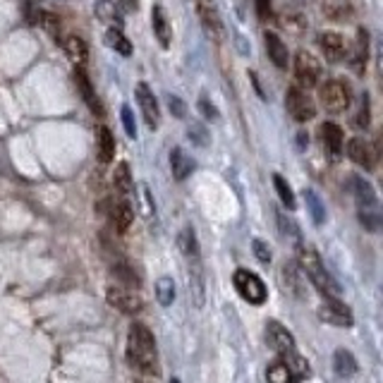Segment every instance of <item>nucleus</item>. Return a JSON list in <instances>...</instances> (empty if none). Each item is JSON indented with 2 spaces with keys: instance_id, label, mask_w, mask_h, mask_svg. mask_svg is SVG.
<instances>
[{
  "instance_id": "nucleus-23",
  "label": "nucleus",
  "mask_w": 383,
  "mask_h": 383,
  "mask_svg": "<svg viewBox=\"0 0 383 383\" xmlns=\"http://www.w3.org/2000/svg\"><path fill=\"white\" fill-rule=\"evenodd\" d=\"M106 43H108L115 53H120L122 58L132 55V43H129V38L122 34V29H117V27H110V29L106 31Z\"/></svg>"
},
{
  "instance_id": "nucleus-9",
  "label": "nucleus",
  "mask_w": 383,
  "mask_h": 383,
  "mask_svg": "<svg viewBox=\"0 0 383 383\" xmlns=\"http://www.w3.org/2000/svg\"><path fill=\"white\" fill-rule=\"evenodd\" d=\"M134 94H137V103H139V108H142L146 125H149L151 132H156L161 125V110H159V101H156V96H154V89H151L146 82H139L137 87H134Z\"/></svg>"
},
{
  "instance_id": "nucleus-35",
  "label": "nucleus",
  "mask_w": 383,
  "mask_h": 383,
  "mask_svg": "<svg viewBox=\"0 0 383 383\" xmlns=\"http://www.w3.org/2000/svg\"><path fill=\"white\" fill-rule=\"evenodd\" d=\"M36 24L41 27V29L46 31L48 36H53V38L60 36V22H58V17L50 15L48 10H38V13H36Z\"/></svg>"
},
{
  "instance_id": "nucleus-40",
  "label": "nucleus",
  "mask_w": 383,
  "mask_h": 383,
  "mask_svg": "<svg viewBox=\"0 0 383 383\" xmlns=\"http://www.w3.org/2000/svg\"><path fill=\"white\" fill-rule=\"evenodd\" d=\"M166 101H168V108H171V113H173L175 117H185V115H187V106H185V101H182V99H178V96L168 94V96H166Z\"/></svg>"
},
{
  "instance_id": "nucleus-16",
  "label": "nucleus",
  "mask_w": 383,
  "mask_h": 383,
  "mask_svg": "<svg viewBox=\"0 0 383 383\" xmlns=\"http://www.w3.org/2000/svg\"><path fill=\"white\" fill-rule=\"evenodd\" d=\"M151 27H154V36L159 38L161 48H171L173 27H171V22H168V17H166V10H163L161 5H156V8L151 10Z\"/></svg>"
},
{
  "instance_id": "nucleus-12",
  "label": "nucleus",
  "mask_w": 383,
  "mask_h": 383,
  "mask_svg": "<svg viewBox=\"0 0 383 383\" xmlns=\"http://www.w3.org/2000/svg\"><path fill=\"white\" fill-rule=\"evenodd\" d=\"M347 156H350L352 163L362 166L364 171H374L376 168V154H374V146H371L367 139L362 137H352L345 146Z\"/></svg>"
},
{
  "instance_id": "nucleus-3",
  "label": "nucleus",
  "mask_w": 383,
  "mask_h": 383,
  "mask_svg": "<svg viewBox=\"0 0 383 383\" xmlns=\"http://www.w3.org/2000/svg\"><path fill=\"white\" fill-rule=\"evenodd\" d=\"M352 182H354L352 192H354V201H357L359 223H362V228H367L369 233H379L381 211H379V194H376L374 185L362 178H354Z\"/></svg>"
},
{
  "instance_id": "nucleus-7",
  "label": "nucleus",
  "mask_w": 383,
  "mask_h": 383,
  "mask_svg": "<svg viewBox=\"0 0 383 383\" xmlns=\"http://www.w3.org/2000/svg\"><path fill=\"white\" fill-rule=\"evenodd\" d=\"M285 108L290 113L292 120L297 122H309L314 115H317V108H314L312 99L302 92L300 87H290L285 94Z\"/></svg>"
},
{
  "instance_id": "nucleus-39",
  "label": "nucleus",
  "mask_w": 383,
  "mask_h": 383,
  "mask_svg": "<svg viewBox=\"0 0 383 383\" xmlns=\"http://www.w3.org/2000/svg\"><path fill=\"white\" fill-rule=\"evenodd\" d=\"M371 125V110H369V94L362 96V110L357 115V127L359 129H367Z\"/></svg>"
},
{
  "instance_id": "nucleus-26",
  "label": "nucleus",
  "mask_w": 383,
  "mask_h": 383,
  "mask_svg": "<svg viewBox=\"0 0 383 383\" xmlns=\"http://www.w3.org/2000/svg\"><path fill=\"white\" fill-rule=\"evenodd\" d=\"M75 77H77V84H80V92H82V96H84V101L89 103V108H92V113H96V115H101V113H103V108H101V101L96 99V94H94V89H92V82H89V77L84 75L82 67H77Z\"/></svg>"
},
{
  "instance_id": "nucleus-25",
  "label": "nucleus",
  "mask_w": 383,
  "mask_h": 383,
  "mask_svg": "<svg viewBox=\"0 0 383 383\" xmlns=\"http://www.w3.org/2000/svg\"><path fill=\"white\" fill-rule=\"evenodd\" d=\"M113 187L120 196H129V192L134 187V180H132V171H129L127 163H120L113 173Z\"/></svg>"
},
{
  "instance_id": "nucleus-11",
  "label": "nucleus",
  "mask_w": 383,
  "mask_h": 383,
  "mask_svg": "<svg viewBox=\"0 0 383 383\" xmlns=\"http://www.w3.org/2000/svg\"><path fill=\"white\" fill-rule=\"evenodd\" d=\"M196 15L213 41H223V20L213 0H196Z\"/></svg>"
},
{
  "instance_id": "nucleus-21",
  "label": "nucleus",
  "mask_w": 383,
  "mask_h": 383,
  "mask_svg": "<svg viewBox=\"0 0 383 383\" xmlns=\"http://www.w3.org/2000/svg\"><path fill=\"white\" fill-rule=\"evenodd\" d=\"M63 46H65L67 58L75 63V67H84L89 63V46L82 36H67Z\"/></svg>"
},
{
  "instance_id": "nucleus-43",
  "label": "nucleus",
  "mask_w": 383,
  "mask_h": 383,
  "mask_svg": "<svg viewBox=\"0 0 383 383\" xmlns=\"http://www.w3.org/2000/svg\"><path fill=\"white\" fill-rule=\"evenodd\" d=\"M199 110H201V115H204L206 120H213V122L218 120V110H216V106H213L211 101L206 99V96H201V99H199Z\"/></svg>"
},
{
  "instance_id": "nucleus-34",
  "label": "nucleus",
  "mask_w": 383,
  "mask_h": 383,
  "mask_svg": "<svg viewBox=\"0 0 383 383\" xmlns=\"http://www.w3.org/2000/svg\"><path fill=\"white\" fill-rule=\"evenodd\" d=\"M266 379L268 383H292L295 379H292L290 369L285 367L283 359H275V362H271V367L266 369Z\"/></svg>"
},
{
  "instance_id": "nucleus-15",
  "label": "nucleus",
  "mask_w": 383,
  "mask_h": 383,
  "mask_svg": "<svg viewBox=\"0 0 383 383\" xmlns=\"http://www.w3.org/2000/svg\"><path fill=\"white\" fill-rule=\"evenodd\" d=\"M319 46L324 50L326 60H331V63H338V60L345 58L347 48H345V41H342V36L338 31H324L319 36Z\"/></svg>"
},
{
  "instance_id": "nucleus-13",
  "label": "nucleus",
  "mask_w": 383,
  "mask_h": 383,
  "mask_svg": "<svg viewBox=\"0 0 383 383\" xmlns=\"http://www.w3.org/2000/svg\"><path fill=\"white\" fill-rule=\"evenodd\" d=\"M266 342L268 347L278 354L295 350V338H292L290 331H287L283 324H278V321H268L266 324Z\"/></svg>"
},
{
  "instance_id": "nucleus-46",
  "label": "nucleus",
  "mask_w": 383,
  "mask_h": 383,
  "mask_svg": "<svg viewBox=\"0 0 383 383\" xmlns=\"http://www.w3.org/2000/svg\"><path fill=\"white\" fill-rule=\"evenodd\" d=\"M171 383H180V381L178 379H171Z\"/></svg>"
},
{
  "instance_id": "nucleus-38",
  "label": "nucleus",
  "mask_w": 383,
  "mask_h": 383,
  "mask_svg": "<svg viewBox=\"0 0 383 383\" xmlns=\"http://www.w3.org/2000/svg\"><path fill=\"white\" fill-rule=\"evenodd\" d=\"M187 137L194 144H199V146H206L208 144V132H206V127L199 125V122H194V125L187 127Z\"/></svg>"
},
{
  "instance_id": "nucleus-14",
  "label": "nucleus",
  "mask_w": 383,
  "mask_h": 383,
  "mask_svg": "<svg viewBox=\"0 0 383 383\" xmlns=\"http://www.w3.org/2000/svg\"><path fill=\"white\" fill-rule=\"evenodd\" d=\"M108 221L113 223V228H115L117 233H125L129 225H132L134 208H132V204H129L127 196H120V199L110 201L108 204Z\"/></svg>"
},
{
  "instance_id": "nucleus-6",
  "label": "nucleus",
  "mask_w": 383,
  "mask_h": 383,
  "mask_svg": "<svg viewBox=\"0 0 383 383\" xmlns=\"http://www.w3.org/2000/svg\"><path fill=\"white\" fill-rule=\"evenodd\" d=\"M295 77L300 89H317L321 82V63L307 50L295 55Z\"/></svg>"
},
{
  "instance_id": "nucleus-4",
  "label": "nucleus",
  "mask_w": 383,
  "mask_h": 383,
  "mask_svg": "<svg viewBox=\"0 0 383 383\" xmlns=\"http://www.w3.org/2000/svg\"><path fill=\"white\" fill-rule=\"evenodd\" d=\"M233 285L242 300L254 304V307H261V304L268 300V287L254 271L238 268V271L233 273Z\"/></svg>"
},
{
  "instance_id": "nucleus-8",
  "label": "nucleus",
  "mask_w": 383,
  "mask_h": 383,
  "mask_svg": "<svg viewBox=\"0 0 383 383\" xmlns=\"http://www.w3.org/2000/svg\"><path fill=\"white\" fill-rule=\"evenodd\" d=\"M106 297H108L110 307H115L117 312H122V314H139L144 307L142 297H139L132 287L110 285L108 290H106Z\"/></svg>"
},
{
  "instance_id": "nucleus-17",
  "label": "nucleus",
  "mask_w": 383,
  "mask_h": 383,
  "mask_svg": "<svg viewBox=\"0 0 383 383\" xmlns=\"http://www.w3.org/2000/svg\"><path fill=\"white\" fill-rule=\"evenodd\" d=\"M263 43H266V53L271 58V63L278 67V70H287L290 65V55H287V46L275 36L273 31H266L263 34Z\"/></svg>"
},
{
  "instance_id": "nucleus-20",
  "label": "nucleus",
  "mask_w": 383,
  "mask_h": 383,
  "mask_svg": "<svg viewBox=\"0 0 383 383\" xmlns=\"http://www.w3.org/2000/svg\"><path fill=\"white\" fill-rule=\"evenodd\" d=\"M171 171H173V178H175L178 182L187 180L192 173H194V161H192L180 146H175V149L171 151Z\"/></svg>"
},
{
  "instance_id": "nucleus-32",
  "label": "nucleus",
  "mask_w": 383,
  "mask_h": 383,
  "mask_svg": "<svg viewBox=\"0 0 383 383\" xmlns=\"http://www.w3.org/2000/svg\"><path fill=\"white\" fill-rule=\"evenodd\" d=\"M283 280H285V287L292 292L295 297H304V290H302V278H300V271H297L295 263H285L283 266Z\"/></svg>"
},
{
  "instance_id": "nucleus-10",
  "label": "nucleus",
  "mask_w": 383,
  "mask_h": 383,
  "mask_svg": "<svg viewBox=\"0 0 383 383\" xmlns=\"http://www.w3.org/2000/svg\"><path fill=\"white\" fill-rule=\"evenodd\" d=\"M319 319L331 326H338V328H350L354 321L347 304L340 302L338 297H326V302L319 307Z\"/></svg>"
},
{
  "instance_id": "nucleus-5",
  "label": "nucleus",
  "mask_w": 383,
  "mask_h": 383,
  "mask_svg": "<svg viewBox=\"0 0 383 383\" xmlns=\"http://www.w3.org/2000/svg\"><path fill=\"white\" fill-rule=\"evenodd\" d=\"M352 92L345 82L340 80H326L319 84V103L328 113H342L350 108Z\"/></svg>"
},
{
  "instance_id": "nucleus-47",
  "label": "nucleus",
  "mask_w": 383,
  "mask_h": 383,
  "mask_svg": "<svg viewBox=\"0 0 383 383\" xmlns=\"http://www.w3.org/2000/svg\"><path fill=\"white\" fill-rule=\"evenodd\" d=\"M137 383H144V381H137Z\"/></svg>"
},
{
  "instance_id": "nucleus-42",
  "label": "nucleus",
  "mask_w": 383,
  "mask_h": 383,
  "mask_svg": "<svg viewBox=\"0 0 383 383\" xmlns=\"http://www.w3.org/2000/svg\"><path fill=\"white\" fill-rule=\"evenodd\" d=\"M122 125H125V132L129 139H137V125H134L132 110H129L127 106H122Z\"/></svg>"
},
{
  "instance_id": "nucleus-19",
  "label": "nucleus",
  "mask_w": 383,
  "mask_h": 383,
  "mask_svg": "<svg viewBox=\"0 0 383 383\" xmlns=\"http://www.w3.org/2000/svg\"><path fill=\"white\" fill-rule=\"evenodd\" d=\"M94 13L101 22L110 27L122 29V10H120V0H96Z\"/></svg>"
},
{
  "instance_id": "nucleus-24",
  "label": "nucleus",
  "mask_w": 383,
  "mask_h": 383,
  "mask_svg": "<svg viewBox=\"0 0 383 383\" xmlns=\"http://www.w3.org/2000/svg\"><path fill=\"white\" fill-rule=\"evenodd\" d=\"M115 159V137L110 134L108 127H101L99 129V161L103 166H108Z\"/></svg>"
},
{
  "instance_id": "nucleus-36",
  "label": "nucleus",
  "mask_w": 383,
  "mask_h": 383,
  "mask_svg": "<svg viewBox=\"0 0 383 383\" xmlns=\"http://www.w3.org/2000/svg\"><path fill=\"white\" fill-rule=\"evenodd\" d=\"M367 46H369V34L367 29H359L357 34V60H354V72L362 75L364 63H367Z\"/></svg>"
},
{
  "instance_id": "nucleus-2",
  "label": "nucleus",
  "mask_w": 383,
  "mask_h": 383,
  "mask_svg": "<svg viewBox=\"0 0 383 383\" xmlns=\"http://www.w3.org/2000/svg\"><path fill=\"white\" fill-rule=\"evenodd\" d=\"M300 268L302 273L312 280V285L317 287L321 295L326 297H338L340 295V285L335 283V278L326 271L324 261L312 247H300Z\"/></svg>"
},
{
  "instance_id": "nucleus-44",
  "label": "nucleus",
  "mask_w": 383,
  "mask_h": 383,
  "mask_svg": "<svg viewBox=\"0 0 383 383\" xmlns=\"http://www.w3.org/2000/svg\"><path fill=\"white\" fill-rule=\"evenodd\" d=\"M256 15L261 20H268L271 17V0H256Z\"/></svg>"
},
{
  "instance_id": "nucleus-45",
  "label": "nucleus",
  "mask_w": 383,
  "mask_h": 383,
  "mask_svg": "<svg viewBox=\"0 0 383 383\" xmlns=\"http://www.w3.org/2000/svg\"><path fill=\"white\" fill-rule=\"evenodd\" d=\"M127 10H139V0H120Z\"/></svg>"
},
{
  "instance_id": "nucleus-22",
  "label": "nucleus",
  "mask_w": 383,
  "mask_h": 383,
  "mask_svg": "<svg viewBox=\"0 0 383 383\" xmlns=\"http://www.w3.org/2000/svg\"><path fill=\"white\" fill-rule=\"evenodd\" d=\"M333 369L340 379H347V376H352L354 371H357V359H354V354L350 350L338 347L333 352Z\"/></svg>"
},
{
  "instance_id": "nucleus-29",
  "label": "nucleus",
  "mask_w": 383,
  "mask_h": 383,
  "mask_svg": "<svg viewBox=\"0 0 383 383\" xmlns=\"http://www.w3.org/2000/svg\"><path fill=\"white\" fill-rule=\"evenodd\" d=\"M113 275H115L120 283H125V287H139V285H142V278H139V273L134 271V268L129 266L127 261H115V263H113Z\"/></svg>"
},
{
  "instance_id": "nucleus-31",
  "label": "nucleus",
  "mask_w": 383,
  "mask_h": 383,
  "mask_svg": "<svg viewBox=\"0 0 383 383\" xmlns=\"http://www.w3.org/2000/svg\"><path fill=\"white\" fill-rule=\"evenodd\" d=\"M156 300H159L161 307H171L175 302V283H173V278H168V275L159 278V283H156Z\"/></svg>"
},
{
  "instance_id": "nucleus-27",
  "label": "nucleus",
  "mask_w": 383,
  "mask_h": 383,
  "mask_svg": "<svg viewBox=\"0 0 383 383\" xmlns=\"http://www.w3.org/2000/svg\"><path fill=\"white\" fill-rule=\"evenodd\" d=\"M178 247L187 259H199V242H196V233L194 228H182L178 235Z\"/></svg>"
},
{
  "instance_id": "nucleus-1",
  "label": "nucleus",
  "mask_w": 383,
  "mask_h": 383,
  "mask_svg": "<svg viewBox=\"0 0 383 383\" xmlns=\"http://www.w3.org/2000/svg\"><path fill=\"white\" fill-rule=\"evenodd\" d=\"M127 362L132 369L151 376L159 371V352H156V338L144 324H132L127 333Z\"/></svg>"
},
{
  "instance_id": "nucleus-30",
  "label": "nucleus",
  "mask_w": 383,
  "mask_h": 383,
  "mask_svg": "<svg viewBox=\"0 0 383 383\" xmlns=\"http://www.w3.org/2000/svg\"><path fill=\"white\" fill-rule=\"evenodd\" d=\"M304 201H307V208H309V213H312V221L317 225H324L326 206H324V201H321V196L314 189H304Z\"/></svg>"
},
{
  "instance_id": "nucleus-28",
  "label": "nucleus",
  "mask_w": 383,
  "mask_h": 383,
  "mask_svg": "<svg viewBox=\"0 0 383 383\" xmlns=\"http://www.w3.org/2000/svg\"><path fill=\"white\" fill-rule=\"evenodd\" d=\"M283 362H285V367L290 369V374H292V379H295V381H300V379H304V376H309V362L302 357V354H297L295 350L285 352L283 354Z\"/></svg>"
},
{
  "instance_id": "nucleus-41",
  "label": "nucleus",
  "mask_w": 383,
  "mask_h": 383,
  "mask_svg": "<svg viewBox=\"0 0 383 383\" xmlns=\"http://www.w3.org/2000/svg\"><path fill=\"white\" fill-rule=\"evenodd\" d=\"M252 247H254V256L259 259V261H261V263L271 261V247H268L266 242L256 238L254 242H252Z\"/></svg>"
},
{
  "instance_id": "nucleus-33",
  "label": "nucleus",
  "mask_w": 383,
  "mask_h": 383,
  "mask_svg": "<svg viewBox=\"0 0 383 383\" xmlns=\"http://www.w3.org/2000/svg\"><path fill=\"white\" fill-rule=\"evenodd\" d=\"M273 187H275V192H278L280 201H283V204L292 211V208L297 206V201H295V192H292V187L287 185V180L283 175H278V173H273Z\"/></svg>"
},
{
  "instance_id": "nucleus-18",
  "label": "nucleus",
  "mask_w": 383,
  "mask_h": 383,
  "mask_svg": "<svg viewBox=\"0 0 383 383\" xmlns=\"http://www.w3.org/2000/svg\"><path fill=\"white\" fill-rule=\"evenodd\" d=\"M321 142H324V149L328 151L331 156L342 154L345 134H342L340 125H335V122H324V125H321Z\"/></svg>"
},
{
  "instance_id": "nucleus-37",
  "label": "nucleus",
  "mask_w": 383,
  "mask_h": 383,
  "mask_svg": "<svg viewBox=\"0 0 383 383\" xmlns=\"http://www.w3.org/2000/svg\"><path fill=\"white\" fill-rule=\"evenodd\" d=\"M275 221H278V228H280V233H283V238L295 240V245H300V230H297L295 221L285 218V213H280V211H275Z\"/></svg>"
}]
</instances>
